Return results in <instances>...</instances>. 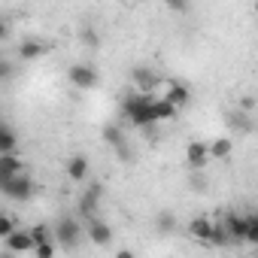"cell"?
Returning a JSON list of instances; mask_svg holds the SVG:
<instances>
[{
    "mask_svg": "<svg viewBox=\"0 0 258 258\" xmlns=\"http://www.w3.org/2000/svg\"><path fill=\"white\" fill-rule=\"evenodd\" d=\"M255 13H258V4H255Z\"/></svg>",
    "mask_w": 258,
    "mask_h": 258,
    "instance_id": "cell-32",
    "label": "cell"
},
{
    "mask_svg": "<svg viewBox=\"0 0 258 258\" xmlns=\"http://www.w3.org/2000/svg\"><path fill=\"white\" fill-rule=\"evenodd\" d=\"M173 13H188V4H182V0H170V4H167Z\"/></svg>",
    "mask_w": 258,
    "mask_h": 258,
    "instance_id": "cell-29",
    "label": "cell"
},
{
    "mask_svg": "<svg viewBox=\"0 0 258 258\" xmlns=\"http://www.w3.org/2000/svg\"><path fill=\"white\" fill-rule=\"evenodd\" d=\"M79 240H82V225H79V219L61 216V219L55 222V243L64 246V249H76Z\"/></svg>",
    "mask_w": 258,
    "mask_h": 258,
    "instance_id": "cell-2",
    "label": "cell"
},
{
    "mask_svg": "<svg viewBox=\"0 0 258 258\" xmlns=\"http://www.w3.org/2000/svg\"><path fill=\"white\" fill-rule=\"evenodd\" d=\"M231 149H234V143H231L228 137H219V140L210 143V158H213V161H222V158L231 155Z\"/></svg>",
    "mask_w": 258,
    "mask_h": 258,
    "instance_id": "cell-18",
    "label": "cell"
},
{
    "mask_svg": "<svg viewBox=\"0 0 258 258\" xmlns=\"http://www.w3.org/2000/svg\"><path fill=\"white\" fill-rule=\"evenodd\" d=\"M115 258H137L131 249H121V252H115Z\"/></svg>",
    "mask_w": 258,
    "mask_h": 258,
    "instance_id": "cell-31",
    "label": "cell"
},
{
    "mask_svg": "<svg viewBox=\"0 0 258 258\" xmlns=\"http://www.w3.org/2000/svg\"><path fill=\"white\" fill-rule=\"evenodd\" d=\"M225 228L231 234V243H246V234H249V219L240 216V213H225Z\"/></svg>",
    "mask_w": 258,
    "mask_h": 258,
    "instance_id": "cell-9",
    "label": "cell"
},
{
    "mask_svg": "<svg viewBox=\"0 0 258 258\" xmlns=\"http://www.w3.org/2000/svg\"><path fill=\"white\" fill-rule=\"evenodd\" d=\"M246 219H249V234H246V243L258 246V213H249Z\"/></svg>",
    "mask_w": 258,
    "mask_h": 258,
    "instance_id": "cell-26",
    "label": "cell"
},
{
    "mask_svg": "<svg viewBox=\"0 0 258 258\" xmlns=\"http://www.w3.org/2000/svg\"><path fill=\"white\" fill-rule=\"evenodd\" d=\"M210 246H231V234L225 228V219L213 222V237H210Z\"/></svg>",
    "mask_w": 258,
    "mask_h": 258,
    "instance_id": "cell-20",
    "label": "cell"
},
{
    "mask_svg": "<svg viewBox=\"0 0 258 258\" xmlns=\"http://www.w3.org/2000/svg\"><path fill=\"white\" fill-rule=\"evenodd\" d=\"M176 115V106L173 103H167L164 97H155V103H152V121L158 124V121H170Z\"/></svg>",
    "mask_w": 258,
    "mask_h": 258,
    "instance_id": "cell-16",
    "label": "cell"
},
{
    "mask_svg": "<svg viewBox=\"0 0 258 258\" xmlns=\"http://www.w3.org/2000/svg\"><path fill=\"white\" fill-rule=\"evenodd\" d=\"M67 176H70L73 182H82V179L88 176V158H85V155H73V158L67 161Z\"/></svg>",
    "mask_w": 258,
    "mask_h": 258,
    "instance_id": "cell-15",
    "label": "cell"
},
{
    "mask_svg": "<svg viewBox=\"0 0 258 258\" xmlns=\"http://www.w3.org/2000/svg\"><path fill=\"white\" fill-rule=\"evenodd\" d=\"M161 97H164L167 103H173V106L179 109V106H185V103L191 100V91H188V85H185V82H176V79H170Z\"/></svg>",
    "mask_w": 258,
    "mask_h": 258,
    "instance_id": "cell-10",
    "label": "cell"
},
{
    "mask_svg": "<svg viewBox=\"0 0 258 258\" xmlns=\"http://www.w3.org/2000/svg\"><path fill=\"white\" fill-rule=\"evenodd\" d=\"M85 231H88V240L97 243V246H109V243H112V228H109L103 219H91Z\"/></svg>",
    "mask_w": 258,
    "mask_h": 258,
    "instance_id": "cell-11",
    "label": "cell"
},
{
    "mask_svg": "<svg viewBox=\"0 0 258 258\" xmlns=\"http://www.w3.org/2000/svg\"><path fill=\"white\" fill-rule=\"evenodd\" d=\"M49 52V46L43 43V40H22L19 43V58L22 61H37V58H43Z\"/></svg>",
    "mask_w": 258,
    "mask_h": 258,
    "instance_id": "cell-14",
    "label": "cell"
},
{
    "mask_svg": "<svg viewBox=\"0 0 258 258\" xmlns=\"http://www.w3.org/2000/svg\"><path fill=\"white\" fill-rule=\"evenodd\" d=\"M155 228H158L161 234L176 231V216H173V213H158V216H155Z\"/></svg>",
    "mask_w": 258,
    "mask_h": 258,
    "instance_id": "cell-23",
    "label": "cell"
},
{
    "mask_svg": "<svg viewBox=\"0 0 258 258\" xmlns=\"http://www.w3.org/2000/svg\"><path fill=\"white\" fill-rule=\"evenodd\" d=\"M188 234L195 240H201V243H210V237H213V219L210 216H195L188 222Z\"/></svg>",
    "mask_w": 258,
    "mask_h": 258,
    "instance_id": "cell-13",
    "label": "cell"
},
{
    "mask_svg": "<svg viewBox=\"0 0 258 258\" xmlns=\"http://www.w3.org/2000/svg\"><path fill=\"white\" fill-rule=\"evenodd\" d=\"M22 173H25V161L19 155H0V182L16 179Z\"/></svg>",
    "mask_w": 258,
    "mask_h": 258,
    "instance_id": "cell-12",
    "label": "cell"
},
{
    "mask_svg": "<svg viewBox=\"0 0 258 258\" xmlns=\"http://www.w3.org/2000/svg\"><path fill=\"white\" fill-rule=\"evenodd\" d=\"M79 40H82L85 46H91V49H97V46H100V34H97L94 28H88V25L79 31Z\"/></svg>",
    "mask_w": 258,
    "mask_h": 258,
    "instance_id": "cell-25",
    "label": "cell"
},
{
    "mask_svg": "<svg viewBox=\"0 0 258 258\" xmlns=\"http://www.w3.org/2000/svg\"><path fill=\"white\" fill-rule=\"evenodd\" d=\"M158 94H131V97H124L121 103V112L124 118L131 121L134 127H152V103H155Z\"/></svg>",
    "mask_w": 258,
    "mask_h": 258,
    "instance_id": "cell-1",
    "label": "cell"
},
{
    "mask_svg": "<svg viewBox=\"0 0 258 258\" xmlns=\"http://www.w3.org/2000/svg\"><path fill=\"white\" fill-rule=\"evenodd\" d=\"M67 79H70L73 88H79V91H91V88L100 82V73H97L91 64H73V67L67 70Z\"/></svg>",
    "mask_w": 258,
    "mask_h": 258,
    "instance_id": "cell-4",
    "label": "cell"
},
{
    "mask_svg": "<svg viewBox=\"0 0 258 258\" xmlns=\"http://www.w3.org/2000/svg\"><path fill=\"white\" fill-rule=\"evenodd\" d=\"M31 234H34V243H37V246H43V243H55V228H49V225H34Z\"/></svg>",
    "mask_w": 258,
    "mask_h": 258,
    "instance_id": "cell-22",
    "label": "cell"
},
{
    "mask_svg": "<svg viewBox=\"0 0 258 258\" xmlns=\"http://www.w3.org/2000/svg\"><path fill=\"white\" fill-rule=\"evenodd\" d=\"M16 231H19V222H16V216H4V219H0V240H10Z\"/></svg>",
    "mask_w": 258,
    "mask_h": 258,
    "instance_id": "cell-24",
    "label": "cell"
},
{
    "mask_svg": "<svg viewBox=\"0 0 258 258\" xmlns=\"http://www.w3.org/2000/svg\"><path fill=\"white\" fill-rule=\"evenodd\" d=\"M4 246H7V252H10V255H25V252H34V249H37L31 228H19L10 240H4Z\"/></svg>",
    "mask_w": 258,
    "mask_h": 258,
    "instance_id": "cell-6",
    "label": "cell"
},
{
    "mask_svg": "<svg viewBox=\"0 0 258 258\" xmlns=\"http://www.w3.org/2000/svg\"><path fill=\"white\" fill-rule=\"evenodd\" d=\"M0 76H4V79L13 76V64H10V61H0Z\"/></svg>",
    "mask_w": 258,
    "mask_h": 258,
    "instance_id": "cell-30",
    "label": "cell"
},
{
    "mask_svg": "<svg viewBox=\"0 0 258 258\" xmlns=\"http://www.w3.org/2000/svg\"><path fill=\"white\" fill-rule=\"evenodd\" d=\"M100 198H103V188L94 182V185H88L85 191H82V198H79V213L91 222V219H97V204H100Z\"/></svg>",
    "mask_w": 258,
    "mask_h": 258,
    "instance_id": "cell-8",
    "label": "cell"
},
{
    "mask_svg": "<svg viewBox=\"0 0 258 258\" xmlns=\"http://www.w3.org/2000/svg\"><path fill=\"white\" fill-rule=\"evenodd\" d=\"M228 124L234 127V131H240V134H249V131H252V118H249L246 112H240V109L228 115Z\"/></svg>",
    "mask_w": 258,
    "mask_h": 258,
    "instance_id": "cell-21",
    "label": "cell"
},
{
    "mask_svg": "<svg viewBox=\"0 0 258 258\" xmlns=\"http://www.w3.org/2000/svg\"><path fill=\"white\" fill-rule=\"evenodd\" d=\"M131 79H134V85H137V94H155V88L161 85L158 73L149 70V67H134Z\"/></svg>",
    "mask_w": 258,
    "mask_h": 258,
    "instance_id": "cell-7",
    "label": "cell"
},
{
    "mask_svg": "<svg viewBox=\"0 0 258 258\" xmlns=\"http://www.w3.org/2000/svg\"><path fill=\"white\" fill-rule=\"evenodd\" d=\"M0 191L7 195V201H31L34 198V191H37V185H34V179L28 176V173H22V176H16V179H7V182H0Z\"/></svg>",
    "mask_w": 258,
    "mask_h": 258,
    "instance_id": "cell-3",
    "label": "cell"
},
{
    "mask_svg": "<svg viewBox=\"0 0 258 258\" xmlns=\"http://www.w3.org/2000/svg\"><path fill=\"white\" fill-rule=\"evenodd\" d=\"M19 149V137L10 124H4V131H0V155H16Z\"/></svg>",
    "mask_w": 258,
    "mask_h": 258,
    "instance_id": "cell-17",
    "label": "cell"
},
{
    "mask_svg": "<svg viewBox=\"0 0 258 258\" xmlns=\"http://www.w3.org/2000/svg\"><path fill=\"white\" fill-rule=\"evenodd\" d=\"M185 161H188V167L191 170H204L213 158H210V143H204V140H191L188 146H185Z\"/></svg>",
    "mask_w": 258,
    "mask_h": 258,
    "instance_id": "cell-5",
    "label": "cell"
},
{
    "mask_svg": "<svg viewBox=\"0 0 258 258\" xmlns=\"http://www.w3.org/2000/svg\"><path fill=\"white\" fill-rule=\"evenodd\" d=\"M100 137H103V143H109L112 149H118V146H124V134H121V124H106Z\"/></svg>",
    "mask_w": 258,
    "mask_h": 258,
    "instance_id": "cell-19",
    "label": "cell"
},
{
    "mask_svg": "<svg viewBox=\"0 0 258 258\" xmlns=\"http://www.w3.org/2000/svg\"><path fill=\"white\" fill-rule=\"evenodd\" d=\"M237 109L249 115V112L255 109V97H252V94H243V97H240V103H237Z\"/></svg>",
    "mask_w": 258,
    "mask_h": 258,
    "instance_id": "cell-28",
    "label": "cell"
},
{
    "mask_svg": "<svg viewBox=\"0 0 258 258\" xmlns=\"http://www.w3.org/2000/svg\"><path fill=\"white\" fill-rule=\"evenodd\" d=\"M55 246H58V243H43V246H37V249H34V258H55Z\"/></svg>",
    "mask_w": 258,
    "mask_h": 258,
    "instance_id": "cell-27",
    "label": "cell"
}]
</instances>
